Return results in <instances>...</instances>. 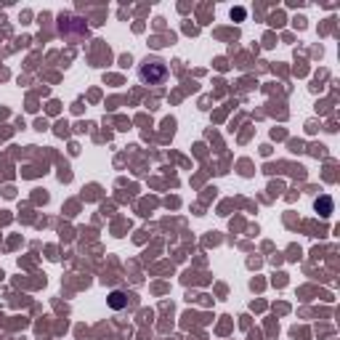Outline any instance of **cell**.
Returning <instances> with one entry per match:
<instances>
[{"label":"cell","instance_id":"6da1fadb","mask_svg":"<svg viewBox=\"0 0 340 340\" xmlns=\"http://www.w3.org/2000/svg\"><path fill=\"white\" fill-rule=\"evenodd\" d=\"M138 77H141V82H146V85H162L167 80V67L162 61H157V59H152V61L146 59L138 67Z\"/></svg>","mask_w":340,"mask_h":340},{"label":"cell","instance_id":"7a4b0ae2","mask_svg":"<svg viewBox=\"0 0 340 340\" xmlns=\"http://www.w3.org/2000/svg\"><path fill=\"white\" fill-rule=\"evenodd\" d=\"M314 207H316V213L322 215V218H327V215L332 213V200H329V197L324 194V197H319V200L314 202Z\"/></svg>","mask_w":340,"mask_h":340},{"label":"cell","instance_id":"3957f363","mask_svg":"<svg viewBox=\"0 0 340 340\" xmlns=\"http://www.w3.org/2000/svg\"><path fill=\"white\" fill-rule=\"evenodd\" d=\"M109 306L112 308H125L128 306V295H125V292H120V290L109 292Z\"/></svg>","mask_w":340,"mask_h":340},{"label":"cell","instance_id":"277c9868","mask_svg":"<svg viewBox=\"0 0 340 340\" xmlns=\"http://www.w3.org/2000/svg\"><path fill=\"white\" fill-rule=\"evenodd\" d=\"M231 19H244V8H237V11H231Z\"/></svg>","mask_w":340,"mask_h":340}]
</instances>
